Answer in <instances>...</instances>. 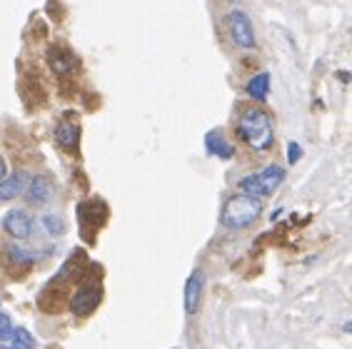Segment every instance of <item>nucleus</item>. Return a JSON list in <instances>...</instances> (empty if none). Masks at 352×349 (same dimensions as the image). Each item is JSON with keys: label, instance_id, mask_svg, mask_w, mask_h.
Listing matches in <instances>:
<instances>
[{"label": "nucleus", "instance_id": "f257e3e1", "mask_svg": "<svg viewBox=\"0 0 352 349\" xmlns=\"http://www.w3.org/2000/svg\"><path fill=\"white\" fill-rule=\"evenodd\" d=\"M237 137L257 152H265L275 143L272 117L260 108H248L237 120Z\"/></svg>", "mask_w": 352, "mask_h": 349}, {"label": "nucleus", "instance_id": "f03ea898", "mask_svg": "<svg viewBox=\"0 0 352 349\" xmlns=\"http://www.w3.org/2000/svg\"><path fill=\"white\" fill-rule=\"evenodd\" d=\"M260 215H263V200L240 192V195H233L225 202L220 213V222L228 230H248L250 225H255L260 219Z\"/></svg>", "mask_w": 352, "mask_h": 349}, {"label": "nucleus", "instance_id": "7ed1b4c3", "mask_svg": "<svg viewBox=\"0 0 352 349\" xmlns=\"http://www.w3.org/2000/svg\"><path fill=\"white\" fill-rule=\"evenodd\" d=\"M225 21H228L230 38H233V43L237 45V48H242V50L255 48V27H253V21H250L248 13L233 10Z\"/></svg>", "mask_w": 352, "mask_h": 349}, {"label": "nucleus", "instance_id": "20e7f679", "mask_svg": "<svg viewBox=\"0 0 352 349\" xmlns=\"http://www.w3.org/2000/svg\"><path fill=\"white\" fill-rule=\"evenodd\" d=\"M100 297H103V289L97 287V285H93V282H88V285H83V287H78V292L73 295V300H70L73 315H78V317L90 315V312L100 304Z\"/></svg>", "mask_w": 352, "mask_h": 349}, {"label": "nucleus", "instance_id": "39448f33", "mask_svg": "<svg viewBox=\"0 0 352 349\" xmlns=\"http://www.w3.org/2000/svg\"><path fill=\"white\" fill-rule=\"evenodd\" d=\"M53 192H56V182L48 175H35V178H30L28 187H25L23 195H25V200H28L30 205L43 207L53 200Z\"/></svg>", "mask_w": 352, "mask_h": 349}, {"label": "nucleus", "instance_id": "423d86ee", "mask_svg": "<svg viewBox=\"0 0 352 349\" xmlns=\"http://www.w3.org/2000/svg\"><path fill=\"white\" fill-rule=\"evenodd\" d=\"M3 230L13 240H28L30 234H33V219H30V215L25 210H10L3 217Z\"/></svg>", "mask_w": 352, "mask_h": 349}, {"label": "nucleus", "instance_id": "0eeeda50", "mask_svg": "<svg viewBox=\"0 0 352 349\" xmlns=\"http://www.w3.org/2000/svg\"><path fill=\"white\" fill-rule=\"evenodd\" d=\"M202 292H205V272L200 267L193 269L190 277L185 282V312L187 315H195L200 309Z\"/></svg>", "mask_w": 352, "mask_h": 349}, {"label": "nucleus", "instance_id": "6e6552de", "mask_svg": "<svg viewBox=\"0 0 352 349\" xmlns=\"http://www.w3.org/2000/svg\"><path fill=\"white\" fill-rule=\"evenodd\" d=\"M30 182V175L28 172H13V175H5V178L0 180V202H10V200L21 197L25 187Z\"/></svg>", "mask_w": 352, "mask_h": 349}, {"label": "nucleus", "instance_id": "1a4fd4ad", "mask_svg": "<svg viewBox=\"0 0 352 349\" xmlns=\"http://www.w3.org/2000/svg\"><path fill=\"white\" fill-rule=\"evenodd\" d=\"M56 140L65 152H75L78 150V143H80V128L75 123H60L56 130Z\"/></svg>", "mask_w": 352, "mask_h": 349}, {"label": "nucleus", "instance_id": "9d476101", "mask_svg": "<svg viewBox=\"0 0 352 349\" xmlns=\"http://www.w3.org/2000/svg\"><path fill=\"white\" fill-rule=\"evenodd\" d=\"M257 180H260V187H263L265 197H268V195H272L277 187L283 185L285 170L280 167V165H268L263 172H257Z\"/></svg>", "mask_w": 352, "mask_h": 349}, {"label": "nucleus", "instance_id": "9b49d317", "mask_svg": "<svg viewBox=\"0 0 352 349\" xmlns=\"http://www.w3.org/2000/svg\"><path fill=\"white\" fill-rule=\"evenodd\" d=\"M48 65L53 68V73L58 75H68L70 70L75 68V58L62 48H50L48 50Z\"/></svg>", "mask_w": 352, "mask_h": 349}, {"label": "nucleus", "instance_id": "f8f14e48", "mask_svg": "<svg viewBox=\"0 0 352 349\" xmlns=\"http://www.w3.org/2000/svg\"><path fill=\"white\" fill-rule=\"evenodd\" d=\"M205 147L210 155H215V158H220V160H230L235 155V147L220 135V132H207Z\"/></svg>", "mask_w": 352, "mask_h": 349}, {"label": "nucleus", "instance_id": "ddd939ff", "mask_svg": "<svg viewBox=\"0 0 352 349\" xmlns=\"http://www.w3.org/2000/svg\"><path fill=\"white\" fill-rule=\"evenodd\" d=\"M248 95L255 100V103H268L270 95V73H257V75L250 77L248 82Z\"/></svg>", "mask_w": 352, "mask_h": 349}, {"label": "nucleus", "instance_id": "4468645a", "mask_svg": "<svg viewBox=\"0 0 352 349\" xmlns=\"http://www.w3.org/2000/svg\"><path fill=\"white\" fill-rule=\"evenodd\" d=\"M5 260H8L10 267L28 269L30 265H33V254H30L28 250H23V247H18V245H10V247H5Z\"/></svg>", "mask_w": 352, "mask_h": 349}, {"label": "nucleus", "instance_id": "2eb2a0df", "mask_svg": "<svg viewBox=\"0 0 352 349\" xmlns=\"http://www.w3.org/2000/svg\"><path fill=\"white\" fill-rule=\"evenodd\" d=\"M8 347L5 349H35V337L30 335L25 327H15L13 329V337L8 339Z\"/></svg>", "mask_w": 352, "mask_h": 349}, {"label": "nucleus", "instance_id": "dca6fc26", "mask_svg": "<svg viewBox=\"0 0 352 349\" xmlns=\"http://www.w3.org/2000/svg\"><path fill=\"white\" fill-rule=\"evenodd\" d=\"M43 227H45V232L53 234V237L65 234V219H62L60 215H45V217H43Z\"/></svg>", "mask_w": 352, "mask_h": 349}, {"label": "nucleus", "instance_id": "f3484780", "mask_svg": "<svg viewBox=\"0 0 352 349\" xmlns=\"http://www.w3.org/2000/svg\"><path fill=\"white\" fill-rule=\"evenodd\" d=\"M300 158H303V147L297 143H290L288 145V163L290 165H297L300 163Z\"/></svg>", "mask_w": 352, "mask_h": 349}, {"label": "nucleus", "instance_id": "a211bd4d", "mask_svg": "<svg viewBox=\"0 0 352 349\" xmlns=\"http://www.w3.org/2000/svg\"><path fill=\"white\" fill-rule=\"evenodd\" d=\"M8 175V165H5V160H3V155H0V180L5 178Z\"/></svg>", "mask_w": 352, "mask_h": 349}, {"label": "nucleus", "instance_id": "6ab92c4d", "mask_svg": "<svg viewBox=\"0 0 352 349\" xmlns=\"http://www.w3.org/2000/svg\"><path fill=\"white\" fill-rule=\"evenodd\" d=\"M338 75H340V80H342V82H350V73H345V70H342V73H338Z\"/></svg>", "mask_w": 352, "mask_h": 349}, {"label": "nucleus", "instance_id": "aec40b11", "mask_svg": "<svg viewBox=\"0 0 352 349\" xmlns=\"http://www.w3.org/2000/svg\"><path fill=\"white\" fill-rule=\"evenodd\" d=\"M230 3H235V0H230Z\"/></svg>", "mask_w": 352, "mask_h": 349}]
</instances>
